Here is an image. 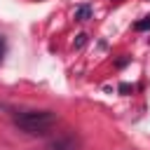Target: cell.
<instances>
[{
	"label": "cell",
	"mask_w": 150,
	"mask_h": 150,
	"mask_svg": "<svg viewBox=\"0 0 150 150\" xmlns=\"http://www.w3.org/2000/svg\"><path fill=\"white\" fill-rule=\"evenodd\" d=\"M94 16V9L89 7V5H80L77 9H75V21H89Z\"/></svg>",
	"instance_id": "3"
},
{
	"label": "cell",
	"mask_w": 150,
	"mask_h": 150,
	"mask_svg": "<svg viewBox=\"0 0 150 150\" xmlns=\"http://www.w3.org/2000/svg\"><path fill=\"white\" fill-rule=\"evenodd\" d=\"M134 30H138V33L150 30V16H143L141 21H136V23H134Z\"/></svg>",
	"instance_id": "4"
},
{
	"label": "cell",
	"mask_w": 150,
	"mask_h": 150,
	"mask_svg": "<svg viewBox=\"0 0 150 150\" xmlns=\"http://www.w3.org/2000/svg\"><path fill=\"white\" fill-rule=\"evenodd\" d=\"M56 122L59 117L52 110H23L14 115V124L30 136H45Z\"/></svg>",
	"instance_id": "1"
},
{
	"label": "cell",
	"mask_w": 150,
	"mask_h": 150,
	"mask_svg": "<svg viewBox=\"0 0 150 150\" xmlns=\"http://www.w3.org/2000/svg\"><path fill=\"white\" fill-rule=\"evenodd\" d=\"M47 150H80V141L75 136H56L47 143Z\"/></svg>",
	"instance_id": "2"
},
{
	"label": "cell",
	"mask_w": 150,
	"mask_h": 150,
	"mask_svg": "<svg viewBox=\"0 0 150 150\" xmlns=\"http://www.w3.org/2000/svg\"><path fill=\"white\" fill-rule=\"evenodd\" d=\"M120 91H122V94H127V91H131V84H127V82H122V84H120Z\"/></svg>",
	"instance_id": "6"
},
{
	"label": "cell",
	"mask_w": 150,
	"mask_h": 150,
	"mask_svg": "<svg viewBox=\"0 0 150 150\" xmlns=\"http://www.w3.org/2000/svg\"><path fill=\"white\" fill-rule=\"evenodd\" d=\"M0 52H2V38H0Z\"/></svg>",
	"instance_id": "7"
},
{
	"label": "cell",
	"mask_w": 150,
	"mask_h": 150,
	"mask_svg": "<svg viewBox=\"0 0 150 150\" xmlns=\"http://www.w3.org/2000/svg\"><path fill=\"white\" fill-rule=\"evenodd\" d=\"M0 54H2V52H0Z\"/></svg>",
	"instance_id": "8"
},
{
	"label": "cell",
	"mask_w": 150,
	"mask_h": 150,
	"mask_svg": "<svg viewBox=\"0 0 150 150\" xmlns=\"http://www.w3.org/2000/svg\"><path fill=\"white\" fill-rule=\"evenodd\" d=\"M87 45V33H80V35H75V40H73V47L75 49H82Z\"/></svg>",
	"instance_id": "5"
}]
</instances>
